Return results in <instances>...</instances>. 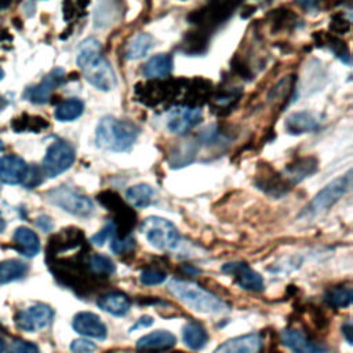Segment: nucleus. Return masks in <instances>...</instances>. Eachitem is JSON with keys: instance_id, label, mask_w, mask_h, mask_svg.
I'll use <instances>...</instances> for the list:
<instances>
[{"instance_id": "f03ea898", "label": "nucleus", "mask_w": 353, "mask_h": 353, "mask_svg": "<svg viewBox=\"0 0 353 353\" xmlns=\"http://www.w3.org/2000/svg\"><path fill=\"white\" fill-rule=\"evenodd\" d=\"M168 290L182 303L196 312L223 313L229 310V305L225 301L193 281L174 279L168 284Z\"/></svg>"}, {"instance_id": "4468645a", "label": "nucleus", "mask_w": 353, "mask_h": 353, "mask_svg": "<svg viewBox=\"0 0 353 353\" xmlns=\"http://www.w3.org/2000/svg\"><path fill=\"white\" fill-rule=\"evenodd\" d=\"M72 325L76 332H79L84 336L95 338V339H105L106 334H108L106 325L103 324V321L99 319V316H97L95 313H91V312L77 313L73 317Z\"/></svg>"}, {"instance_id": "49530a36", "label": "nucleus", "mask_w": 353, "mask_h": 353, "mask_svg": "<svg viewBox=\"0 0 353 353\" xmlns=\"http://www.w3.org/2000/svg\"><path fill=\"white\" fill-rule=\"evenodd\" d=\"M342 332H343L347 343L352 345V342H353V338H352V324L350 323H345L343 327H342Z\"/></svg>"}, {"instance_id": "f257e3e1", "label": "nucleus", "mask_w": 353, "mask_h": 353, "mask_svg": "<svg viewBox=\"0 0 353 353\" xmlns=\"http://www.w3.org/2000/svg\"><path fill=\"white\" fill-rule=\"evenodd\" d=\"M139 127L114 116H103L95 128V143L98 148L112 152H127L139 135Z\"/></svg>"}, {"instance_id": "3c124183", "label": "nucleus", "mask_w": 353, "mask_h": 353, "mask_svg": "<svg viewBox=\"0 0 353 353\" xmlns=\"http://www.w3.org/2000/svg\"><path fill=\"white\" fill-rule=\"evenodd\" d=\"M3 148H4V145H3V141H1V139H0V152H1V150H3Z\"/></svg>"}, {"instance_id": "412c9836", "label": "nucleus", "mask_w": 353, "mask_h": 353, "mask_svg": "<svg viewBox=\"0 0 353 353\" xmlns=\"http://www.w3.org/2000/svg\"><path fill=\"white\" fill-rule=\"evenodd\" d=\"M97 305L106 313H110L113 316H124L131 307V301L124 292L114 291L99 296Z\"/></svg>"}, {"instance_id": "dca6fc26", "label": "nucleus", "mask_w": 353, "mask_h": 353, "mask_svg": "<svg viewBox=\"0 0 353 353\" xmlns=\"http://www.w3.org/2000/svg\"><path fill=\"white\" fill-rule=\"evenodd\" d=\"M281 342L294 353H325L327 352V349L323 345L307 339V336L296 328L284 330L281 332Z\"/></svg>"}, {"instance_id": "a211bd4d", "label": "nucleus", "mask_w": 353, "mask_h": 353, "mask_svg": "<svg viewBox=\"0 0 353 353\" xmlns=\"http://www.w3.org/2000/svg\"><path fill=\"white\" fill-rule=\"evenodd\" d=\"M284 127L287 132L291 135H302V134L316 131L320 127V120L314 113L302 110V112L291 113L285 119Z\"/></svg>"}, {"instance_id": "aec40b11", "label": "nucleus", "mask_w": 353, "mask_h": 353, "mask_svg": "<svg viewBox=\"0 0 353 353\" xmlns=\"http://www.w3.org/2000/svg\"><path fill=\"white\" fill-rule=\"evenodd\" d=\"M317 159L307 156V157H301L296 159L295 161L290 163L285 167V171L283 174V178L287 181L288 185L299 183L302 179L310 176L312 174L316 172L317 170Z\"/></svg>"}, {"instance_id": "c85d7f7f", "label": "nucleus", "mask_w": 353, "mask_h": 353, "mask_svg": "<svg viewBox=\"0 0 353 353\" xmlns=\"http://www.w3.org/2000/svg\"><path fill=\"white\" fill-rule=\"evenodd\" d=\"M182 336H183V342L186 343V346L190 347L192 350L203 349L208 341V334H207L205 328L201 324L194 323V321L188 323L183 327Z\"/></svg>"}, {"instance_id": "cd10ccee", "label": "nucleus", "mask_w": 353, "mask_h": 353, "mask_svg": "<svg viewBox=\"0 0 353 353\" xmlns=\"http://www.w3.org/2000/svg\"><path fill=\"white\" fill-rule=\"evenodd\" d=\"M211 92V83L204 79H194L190 81L189 88L186 87V106L200 108L199 105L204 103Z\"/></svg>"}, {"instance_id": "7ed1b4c3", "label": "nucleus", "mask_w": 353, "mask_h": 353, "mask_svg": "<svg viewBox=\"0 0 353 353\" xmlns=\"http://www.w3.org/2000/svg\"><path fill=\"white\" fill-rule=\"evenodd\" d=\"M141 232L146 240L159 250H174L181 241L176 226L161 216H148L141 222Z\"/></svg>"}, {"instance_id": "423d86ee", "label": "nucleus", "mask_w": 353, "mask_h": 353, "mask_svg": "<svg viewBox=\"0 0 353 353\" xmlns=\"http://www.w3.org/2000/svg\"><path fill=\"white\" fill-rule=\"evenodd\" d=\"M76 154L72 145L66 141L58 139L52 142L46 152L43 159L41 171L48 178H55L59 174L65 172L74 163Z\"/></svg>"}, {"instance_id": "c756f323", "label": "nucleus", "mask_w": 353, "mask_h": 353, "mask_svg": "<svg viewBox=\"0 0 353 353\" xmlns=\"http://www.w3.org/2000/svg\"><path fill=\"white\" fill-rule=\"evenodd\" d=\"M84 112V103L79 98H69L58 103L54 110V117L58 121H73Z\"/></svg>"}, {"instance_id": "6ab92c4d", "label": "nucleus", "mask_w": 353, "mask_h": 353, "mask_svg": "<svg viewBox=\"0 0 353 353\" xmlns=\"http://www.w3.org/2000/svg\"><path fill=\"white\" fill-rule=\"evenodd\" d=\"M262 345L258 334H248L232 338L219 345L214 353H256Z\"/></svg>"}, {"instance_id": "2eb2a0df", "label": "nucleus", "mask_w": 353, "mask_h": 353, "mask_svg": "<svg viewBox=\"0 0 353 353\" xmlns=\"http://www.w3.org/2000/svg\"><path fill=\"white\" fill-rule=\"evenodd\" d=\"M28 164L15 154L0 157V179L7 185L23 183L28 174Z\"/></svg>"}, {"instance_id": "20e7f679", "label": "nucleus", "mask_w": 353, "mask_h": 353, "mask_svg": "<svg viewBox=\"0 0 353 353\" xmlns=\"http://www.w3.org/2000/svg\"><path fill=\"white\" fill-rule=\"evenodd\" d=\"M47 199L54 205L74 216L87 218L94 212L92 200L88 196L79 193L68 186H59L47 192Z\"/></svg>"}, {"instance_id": "de8ad7c7", "label": "nucleus", "mask_w": 353, "mask_h": 353, "mask_svg": "<svg viewBox=\"0 0 353 353\" xmlns=\"http://www.w3.org/2000/svg\"><path fill=\"white\" fill-rule=\"evenodd\" d=\"M4 228H6V221L0 216V233L4 230Z\"/></svg>"}, {"instance_id": "f8f14e48", "label": "nucleus", "mask_w": 353, "mask_h": 353, "mask_svg": "<svg viewBox=\"0 0 353 353\" xmlns=\"http://www.w3.org/2000/svg\"><path fill=\"white\" fill-rule=\"evenodd\" d=\"M221 270L223 273L234 276L236 283L241 288H244V290L255 291V292L263 290V279H262V276L258 272L252 270L244 262H229V263H225L221 268Z\"/></svg>"}, {"instance_id": "c03bdc74", "label": "nucleus", "mask_w": 353, "mask_h": 353, "mask_svg": "<svg viewBox=\"0 0 353 353\" xmlns=\"http://www.w3.org/2000/svg\"><path fill=\"white\" fill-rule=\"evenodd\" d=\"M152 324H153V319H152L150 316H143V317H141V319L130 328V331L137 330V328H141V327H149V325H152Z\"/></svg>"}, {"instance_id": "a19ab883", "label": "nucleus", "mask_w": 353, "mask_h": 353, "mask_svg": "<svg viewBox=\"0 0 353 353\" xmlns=\"http://www.w3.org/2000/svg\"><path fill=\"white\" fill-rule=\"evenodd\" d=\"M70 350L73 353H94L97 350V345L88 339H74L70 343Z\"/></svg>"}, {"instance_id": "5701e85b", "label": "nucleus", "mask_w": 353, "mask_h": 353, "mask_svg": "<svg viewBox=\"0 0 353 353\" xmlns=\"http://www.w3.org/2000/svg\"><path fill=\"white\" fill-rule=\"evenodd\" d=\"M255 185L261 190L273 196L283 194L285 190H288L287 186H290L287 181L283 178V175L274 172L272 168H268V170L265 168V172L258 174L255 179Z\"/></svg>"}, {"instance_id": "6e6552de", "label": "nucleus", "mask_w": 353, "mask_h": 353, "mask_svg": "<svg viewBox=\"0 0 353 353\" xmlns=\"http://www.w3.org/2000/svg\"><path fill=\"white\" fill-rule=\"evenodd\" d=\"M54 317V310L44 303H36L15 314V324L19 330L33 332L50 325Z\"/></svg>"}, {"instance_id": "8fccbe9b", "label": "nucleus", "mask_w": 353, "mask_h": 353, "mask_svg": "<svg viewBox=\"0 0 353 353\" xmlns=\"http://www.w3.org/2000/svg\"><path fill=\"white\" fill-rule=\"evenodd\" d=\"M4 77V72H3V69L0 68V80Z\"/></svg>"}, {"instance_id": "58836bf2", "label": "nucleus", "mask_w": 353, "mask_h": 353, "mask_svg": "<svg viewBox=\"0 0 353 353\" xmlns=\"http://www.w3.org/2000/svg\"><path fill=\"white\" fill-rule=\"evenodd\" d=\"M165 279H167V274L157 269H145L141 272V276H139V281L145 285H157L165 281Z\"/></svg>"}, {"instance_id": "0eeeda50", "label": "nucleus", "mask_w": 353, "mask_h": 353, "mask_svg": "<svg viewBox=\"0 0 353 353\" xmlns=\"http://www.w3.org/2000/svg\"><path fill=\"white\" fill-rule=\"evenodd\" d=\"M181 88H183L182 80H178V81L153 80L148 84H142V88L137 87V95L143 103L154 106L175 98L181 91Z\"/></svg>"}, {"instance_id": "1a4fd4ad", "label": "nucleus", "mask_w": 353, "mask_h": 353, "mask_svg": "<svg viewBox=\"0 0 353 353\" xmlns=\"http://www.w3.org/2000/svg\"><path fill=\"white\" fill-rule=\"evenodd\" d=\"M201 120H203V112L200 108L181 105L168 113L167 128L172 134L185 135L192 128H194Z\"/></svg>"}, {"instance_id": "72a5a7b5", "label": "nucleus", "mask_w": 353, "mask_h": 353, "mask_svg": "<svg viewBox=\"0 0 353 353\" xmlns=\"http://www.w3.org/2000/svg\"><path fill=\"white\" fill-rule=\"evenodd\" d=\"M88 268L92 273L98 276H110L114 273L116 266L113 261L103 254H94L88 259Z\"/></svg>"}, {"instance_id": "473e14b6", "label": "nucleus", "mask_w": 353, "mask_h": 353, "mask_svg": "<svg viewBox=\"0 0 353 353\" xmlns=\"http://www.w3.org/2000/svg\"><path fill=\"white\" fill-rule=\"evenodd\" d=\"M353 299V291L350 287H334L330 288L325 294V301L328 305L334 307H347L352 303Z\"/></svg>"}, {"instance_id": "bb28decb", "label": "nucleus", "mask_w": 353, "mask_h": 353, "mask_svg": "<svg viewBox=\"0 0 353 353\" xmlns=\"http://www.w3.org/2000/svg\"><path fill=\"white\" fill-rule=\"evenodd\" d=\"M154 197V190L148 183H137L125 190V200L135 208L148 207Z\"/></svg>"}, {"instance_id": "09e8293b", "label": "nucleus", "mask_w": 353, "mask_h": 353, "mask_svg": "<svg viewBox=\"0 0 353 353\" xmlns=\"http://www.w3.org/2000/svg\"><path fill=\"white\" fill-rule=\"evenodd\" d=\"M4 352V341L0 338V353Z\"/></svg>"}, {"instance_id": "ea45409f", "label": "nucleus", "mask_w": 353, "mask_h": 353, "mask_svg": "<svg viewBox=\"0 0 353 353\" xmlns=\"http://www.w3.org/2000/svg\"><path fill=\"white\" fill-rule=\"evenodd\" d=\"M8 353H40V350L36 343L19 339L11 343Z\"/></svg>"}, {"instance_id": "39448f33", "label": "nucleus", "mask_w": 353, "mask_h": 353, "mask_svg": "<svg viewBox=\"0 0 353 353\" xmlns=\"http://www.w3.org/2000/svg\"><path fill=\"white\" fill-rule=\"evenodd\" d=\"M349 186H350L349 174L335 178L334 181L327 183L320 192H317V194L312 199V201L301 212V215L314 216L327 211L346 194V192L349 190Z\"/></svg>"}, {"instance_id": "f3484780", "label": "nucleus", "mask_w": 353, "mask_h": 353, "mask_svg": "<svg viewBox=\"0 0 353 353\" xmlns=\"http://www.w3.org/2000/svg\"><path fill=\"white\" fill-rule=\"evenodd\" d=\"M176 343V338L172 332L165 330H157L154 332L141 336L137 342V349L142 353H160L171 349Z\"/></svg>"}, {"instance_id": "c9c22d12", "label": "nucleus", "mask_w": 353, "mask_h": 353, "mask_svg": "<svg viewBox=\"0 0 353 353\" xmlns=\"http://www.w3.org/2000/svg\"><path fill=\"white\" fill-rule=\"evenodd\" d=\"M324 41L328 46V48L335 54L336 58H339L345 63L350 62V52H349V48H347V46L343 40L331 34V36H325Z\"/></svg>"}, {"instance_id": "4be33fe9", "label": "nucleus", "mask_w": 353, "mask_h": 353, "mask_svg": "<svg viewBox=\"0 0 353 353\" xmlns=\"http://www.w3.org/2000/svg\"><path fill=\"white\" fill-rule=\"evenodd\" d=\"M12 239H14L17 247H18V251L22 255H25L28 258H32V256L39 254L40 240L32 229H29L26 226H19V228L15 229Z\"/></svg>"}, {"instance_id": "e433bc0d", "label": "nucleus", "mask_w": 353, "mask_h": 353, "mask_svg": "<svg viewBox=\"0 0 353 353\" xmlns=\"http://www.w3.org/2000/svg\"><path fill=\"white\" fill-rule=\"evenodd\" d=\"M114 234H116V225H114V222L110 219V221H108V222L103 225V228H102L98 233H95V234L90 239V241H91L94 245H103L108 240H112Z\"/></svg>"}, {"instance_id": "b1692460", "label": "nucleus", "mask_w": 353, "mask_h": 353, "mask_svg": "<svg viewBox=\"0 0 353 353\" xmlns=\"http://www.w3.org/2000/svg\"><path fill=\"white\" fill-rule=\"evenodd\" d=\"M172 70V58L168 54L153 55L143 66V74L152 80H161L170 76Z\"/></svg>"}, {"instance_id": "4c0bfd02", "label": "nucleus", "mask_w": 353, "mask_h": 353, "mask_svg": "<svg viewBox=\"0 0 353 353\" xmlns=\"http://www.w3.org/2000/svg\"><path fill=\"white\" fill-rule=\"evenodd\" d=\"M135 245V241L131 236H125V237H119L117 234L113 236V239L110 240V250L117 254V255H121V254H125V252H130Z\"/></svg>"}, {"instance_id": "393cba45", "label": "nucleus", "mask_w": 353, "mask_h": 353, "mask_svg": "<svg viewBox=\"0 0 353 353\" xmlns=\"http://www.w3.org/2000/svg\"><path fill=\"white\" fill-rule=\"evenodd\" d=\"M101 57H102V54H101L99 40L95 37H87L77 47L76 63L81 70H84Z\"/></svg>"}, {"instance_id": "f704fd0d", "label": "nucleus", "mask_w": 353, "mask_h": 353, "mask_svg": "<svg viewBox=\"0 0 353 353\" xmlns=\"http://www.w3.org/2000/svg\"><path fill=\"white\" fill-rule=\"evenodd\" d=\"M239 98H240V90L237 87L229 88V90L223 88L214 95V103L216 109H226L233 106L239 101Z\"/></svg>"}, {"instance_id": "2f4dec72", "label": "nucleus", "mask_w": 353, "mask_h": 353, "mask_svg": "<svg viewBox=\"0 0 353 353\" xmlns=\"http://www.w3.org/2000/svg\"><path fill=\"white\" fill-rule=\"evenodd\" d=\"M28 272V265L18 259H7L0 262V283H10L22 279Z\"/></svg>"}, {"instance_id": "79ce46f5", "label": "nucleus", "mask_w": 353, "mask_h": 353, "mask_svg": "<svg viewBox=\"0 0 353 353\" xmlns=\"http://www.w3.org/2000/svg\"><path fill=\"white\" fill-rule=\"evenodd\" d=\"M330 29L332 32H335V34H343L346 32H349L350 29V22L347 19H345L343 15L336 14L332 17V21L330 23Z\"/></svg>"}, {"instance_id": "a18cd8bd", "label": "nucleus", "mask_w": 353, "mask_h": 353, "mask_svg": "<svg viewBox=\"0 0 353 353\" xmlns=\"http://www.w3.org/2000/svg\"><path fill=\"white\" fill-rule=\"evenodd\" d=\"M37 226L47 232V230H50L52 228V222H51V219L48 216H40L37 219Z\"/></svg>"}, {"instance_id": "9d476101", "label": "nucleus", "mask_w": 353, "mask_h": 353, "mask_svg": "<svg viewBox=\"0 0 353 353\" xmlns=\"http://www.w3.org/2000/svg\"><path fill=\"white\" fill-rule=\"evenodd\" d=\"M85 80L101 91H110L116 85V74L108 59L98 58L92 65L83 70Z\"/></svg>"}, {"instance_id": "ddd939ff", "label": "nucleus", "mask_w": 353, "mask_h": 353, "mask_svg": "<svg viewBox=\"0 0 353 353\" xmlns=\"http://www.w3.org/2000/svg\"><path fill=\"white\" fill-rule=\"evenodd\" d=\"M233 4L229 3H212L207 7L197 10L196 12L189 15L192 23H197L201 28H212L219 25L222 21L228 19V17L233 12Z\"/></svg>"}, {"instance_id": "7c9ffc66", "label": "nucleus", "mask_w": 353, "mask_h": 353, "mask_svg": "<svg viewBox=\"0 0 353 353\" xmlns=\"http://www.w3.org/2000/svg\"><path fill=\"white\" fill-rule=\"evenodd\" d=\"M11 127L15 132H40L48 127V121L40 116L23 113L11 121Z\"/></svg>"}, {"instance_id": "37998d69", "label": "nucleus", "mask_w": 353, "mask_h": 353, "mask_svg": "<svg viewBox=\"0 0 353 353\" xmlns=\"http://www.w3.org/2000/svg\"><path fill=\"white\" fill-rule=\"evenodd\" d=\"M41 175H44V174H43V171L39 170L37 167L29 168V170H28V174H26V178H25V181H23L25 186H28V188H34V186H37L39 183H41V178H40Z\"/></svg>"}, {"instance_id": "a878e982", "label": "nucleus", "mask_w": 353, "mask_h": 353, "mask_svg": "<svg viewBox=\"0 0 353 353\" xmlns=\"http://www.w3.org/2000/svg\"><path fill=\"white\" fill-rule=\"evenodd\" d=\"M153 43H154V40H153L152 34L145 33V32L138 33L125 46L124 55L128 61L141 59L149 52V50L153 47Z\"/></svg>"}, {"instance_id": "9b49d317", "label": "nucleus", "mask_w": 353, "mask_h": 353, "mask_svg": "<svg viewBox=\"0 0 353 353\" xmlns=\"http://www.w3.org/2000/svg\"><path fill=\"white\" fill-rule=\"evenodd\" d=\"M65 79V73L61 68H57L54 70H51L39 84L33 85V87H29L25 90V94L23 97L30 101L32 103H36V105H44L48 102L50 97H51V92L62 84Z\"/></svg>"}]
</instances>
